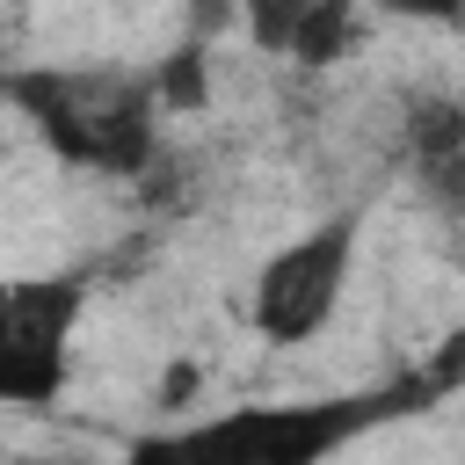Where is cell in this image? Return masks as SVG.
I'll list each match as a JSON object with an SVG mask.
<instances>
[{
    "label": "cell",
    "instance_id": "5",
    "mask_svg": "<svg viewBox=\"0 0 465 465\" xmlns=\"http://www.w3.org/2000/svg\"><path fill=\"white\" fill-rule=\"evenodd\" d=\"M407 160H414L421 189H429L443 211L465 203V109H458L450 94L407 102Z\"/></svg>",
    "mask_w": 465,
    "mask_h": 465
},
{
    "label": "cell",
    "instance_id": "3",
    "mask_svg": "<svg viewBox=\"0 0 465 465\" xmlns=\"http://www.w3.org/2000/svg\"><path fill=\"white\" fill-rule=\"evenodd\" d=\"M87 276H0V407H51L73 378Z\"/></svg>",
    "mask_w": 465,
    "mask_h": 465
},
{
    "label": "cell",
    "instance_id": "7",
    "mask_svg": "<svg viewBox=\"0 0 465 465\" xmlns=\"http://www.w3.org/2000/svg\"><path fill=\"white\" fill-rule=\"evenodd\" d=\"M153 102H160V116H167V109H174V116L203 109V51H196V44H182V51L153 73Z\"/></svg>",
    "mask_w": 465,
    "mask_h": 465
},
{
    "label": "cell",
    "instance_id": "9",
    "mask_svg": "<svg viewBox=\"0 0 465 465\" xmlns=\"http://www.w3.org/2000/svg\"><path fill=\"white\" fill-rule=\"evenodd\" d=\"M363 7L407 15V22H458V15H465V0H363Z\"/></svg>",
    "mask_w": 465,
    "mask_h": 465
},
{
    "label": "cell",
    "instance_id": "1",
    "mask_svg": "<svg viewBox=\"0 0 465 465\" xmlns=\"http://www.w3.org/2000/svg\"><path fill=\"white\" fill-rule=\"evenodd\" d=\"M458 378V341L443 356V371H407L392 385L371 392H334V400H254V407H225L160 436H138L124 450V465H327L334 450H349L356 436L421 414L450 392Z\"/></svg>",
    "mask_w": 465,
    "mask_h": 465
},
{
    "label": "cell",
    "instance_id": "8",
    "mask_svg": "<svg viewBox=\"0 0 465 465\" xmlns=\"http://www.w3.org/2000/svg\"><path fill=\"white\" fill-rule=\"evenodd\" d=\"M232 15L247 22V44H254V51L283 58V44H291V29H298L305 0H232Z\"/></svg>",
    "mask_w": 465,
    "mask_h": 465
},
{
    "label": "cell",
    "instance_id": "4",
    "mask_svg": "<svg viewBox=\"0 0 465 465\" xmlns=\"http://www.w3.org/2000/svg\"><path fill=\"white\" fill-rule=\"evenodd\" d=\"M349 269H356V211L312 225V232L291 240V247H276V254L262 262V276H254V298H247L254 334H262L269 349L312 341V334L334 320V305H341V291H349Z\"/></svg>",
    "mask_w": 465,
    "mask_h": 465
},
{
    "label": "cell",
    "instance_id": "2",
    "mask_svg": "<svg viewBox=\"0 0 465 465\" xmlns=\"http://www.w3.org/2000/svg\"><path fill=\"white\" fill-rule=\"evenodd\" d=\"M0 94L22 109V124L87 174L138 182L160 153V102L145 73L124 65H22L0 73Z\"/></svg>",
    "mask_w": 465,
    "mask_h": 465
},
{
    "label": "cell",
    "instance_id": "6",
    "mask_svg": "<svg viewBox=\"0 0 465 465\" xmlns=\"http://www.w3.org/2000/svg\"><path fill=\"white\" fill-rule=\"evenodd\" d=\"M356 36H363V0H305L283 58H298V65H334V58L356 51Z\"/></svg>",
    "mask_w": 465,
    "mask_h": 465
}]
</instances>
